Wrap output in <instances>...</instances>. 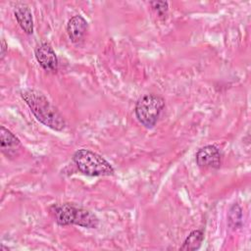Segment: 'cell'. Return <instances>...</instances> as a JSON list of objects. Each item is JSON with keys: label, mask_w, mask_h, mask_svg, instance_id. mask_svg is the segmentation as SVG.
<instances>
[{"label": "cell", "mask_w": 251, "mask_h": 251, "mask_svg": "<svg viewBox=\"0 0 251 251\" xmlns=\"http://www.w3.org/2000/svg\"><path fill=\"white\" fill-rule=\"evenodd\" d=\"M14 14L21 28L26 34H31L33 32V19L28 6L25 3H17L14 9Z\"/></svg>", "instance_id": "obj_9"}, {"label": "cell", "mask_w": 251, "mask_h": 251, "mask_svg": "<svg viewBox=\"0 0 251 251\" xmlns=\"http://www.w3.org/2000/svg\"><path fill=\"white\" fill-rule=\"evenodd\" d=\"M73 160L78 171L86 176H109L115 174L114 168L105 158L88 149L75 151Z\"/></svg>", "instance_id": "obj_3"}, {"label": "cell", "mask_w": 251, "mask_h": 251, "mask_svg": "<svg viewBox=\"0 0 251 251\" xmlns=\"http://www.w3.org/2000/svg\"><path fill=\"white\" fill-rule=\"evenodd\" d=\"M150 5L160 17H164L167 15L169 9V3L167 1H152L150 2Z\"/></svg>", "instance_id": "obj_12"}, {"label": "cell", "mask_w": 251, "mask_h": 251, "mask_svg": "<svg viewBox=\"0 0 251 251\" xmlns=\"http://www.w3.org/2000/svg\"><path fill=\"white\" fill-rule=\"evenodd\" d=\"M7 49H8V45H7L6 41H5V39L2 38V40H1V60L4 58Z\"/></svg>", "instance_id": "obj_13"}, {"label": "cell", "mask_w": 251, "mask_h": 251, "mask_svg": "<svg viewBox=\"0 0 251 251\" xmlns=\"http://www.w3.org/2000/svg\"><path fill=\"white\" fill-rule=\"evenodd\" d=\"M165 107V100L157 94H146L135 104L134 113L138 122L146 128L155 126L160 114Z\"/></svg>", "instance_id": "obj_4"}, {"label": "cell", "mask_w": 251, "mask_h": 251, "mask_svg": "<svg viewBox=\"0 0 251 251\" xmlns=\"http://www.w3.org/2000/svg\"><path fill=\"white\" fill-rule=\"evenodd\" d=\"M0 143L2 153L10 159L18 157L23 149L20 139L4 126L0 127Z\"/></svg>", "instance_id": "obj_7"}, {"label": "cell", "mask_w": 251, "mask_h": 251, "mask_svg": "<svg viewBox=\"0 0 251 251\" xmlns=\"http://www.w3.org/2000/svg\"><path fill=\"white\" fill-rule=\"evenodd\" d=\"M21 96L36 120L42 125L56 131L65 128L66 121L63 115L42 92L27 88L21 91Z\"/></svg>", "instance_id": "obj_1"}, {"label": "cell", "mask_w": 251, "mask_h": 251, "mask_svg": "<svg viewBox=\"0 0 251 251\" xmlns=\"http://www.w3.org/2000/svg\"><path fill=\"white\" fill-rule=\"evenodd\" d=\"M204 239V232L201 229L192 230L179 247L181 251H193L200 248Z\"/></svg>", "instance_id": "obj_10"}, {"label": "cell", "mask_w": 251, "mask_h": 251, "mask_svg": "<svg viewBox=\"0 0 251 251\" xmlns=\"http://www.w3.org/2000/svg\"><path fill=\"white\" fill-rule=\"evenodd\" d=\"M228 225L233 229L240 227L242 225V210L237 204H233L229 209Z\"/></svg>", "instance_id": "obj_11"}, {"label": "cell", "mask_w": 251, "mask_h": 251, "mask_svg": "<svg viewBox=\"0 0 251 251\" xmlns=\"http://www.w3.org/2000/svg\"><path fill=\"white\" fill-rule=\"evenodd\" d=\"M49 210L59 226L76 225L86 228L99 226V219L94 213L72 203H56Z\"/></svg>", "instance_id": "obj_2"}, {"label": "cell", "mask_w": 251, "mask_h": 251, "mask_svg": "<svg viewBox=\"0 0 251 251\" xmlns=\"http://www.w3.org/2000/svg\"><path fill=\"white\" fill-rule=\"evenodd\" d=\"M196 163L202 169H218L222 163V153L215 145H205L197 151Z\"/></svg>", "instance_id": "obj_6"}, {"label": "cell", "mask_w": 251, "mask_h": 251, "mask_svg": "<svg viewBox=\"0 0 251 251\" xmlns=\"http://www.w3.org/2000/svg\"><path fill=\"white\" fill-rule=\"evenodd\" d=\"M34 56L38 64L48 73H56L58 70V58L52 48L47 42H40L34 49Z\"/></svg>", "instance_id": "obj_5"}, {"label": "cell", "mask_w": 251, "mask_h": 251, "mask_svg": "<svg viewBox=\"0 0 251 251\" xmlns=\"http://www.w3.org/2000/svg\"><path fill=\"white\" fill-rule=\"evenodd\" d=\"M88 24L86 20L80 15H75L72 17L67 24V33L72 42H80L86 33Z\"/></svg>", "instance_id": "obj_8"}]
</instances>
